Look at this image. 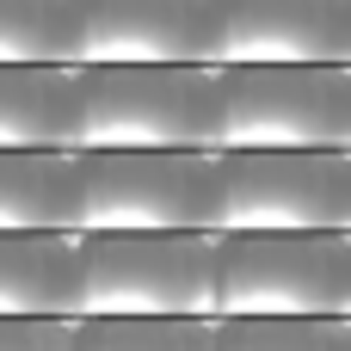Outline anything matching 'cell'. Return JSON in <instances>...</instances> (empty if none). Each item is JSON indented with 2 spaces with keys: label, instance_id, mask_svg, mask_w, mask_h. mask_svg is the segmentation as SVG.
Returning <instances> with one entry per match:
<instances>
[{
  "label": "cell",
  "instance_id": "obj_1",
  "mask_svg": "<svg viewBox=\"0 0 351 351\" xmlns=\"http://www.w3.org/2000/svg\"><path fill=\"white\" fill-rule=\"evenodd\" d=\"M80 321H216V234H74Z\"/></svg>",
  "mask_w": 351,
  "mask_h": 351
},
{
  "label": "cell",
  "instance_id": "obj_2",
  "mask_svg": "<svg viewBox=\"0 0 351 351\" xmlns=\"http://www.w3.org/2000/svg\"><path fill=\"white\" fill-rule=\"evenodd\" d=\"M351 315V234H216V321Z\"/></svg>",
  "mask_w": 351,
  "mask_h": 351
},
{
  "label": "cell",
  "instance_id": "obj_3",
  "mask_svg": "<svg viewBox=\"0 0 351 351\" xmlns=\"http://www.w3.org/2000/svg\"><path fill=\"white\" fill-rule=\"evenodd\" d=\"M80 80L86 148L222 154V68H80Z\"/></svg>",
  "mask_w": 351,
  "mask_h": 351
},
{
  "label": "cell",
  "instance_id": "obj_4",
  "mask_svg": "<svg viewBox=\"0 0 351 351\" xmlns=\"http://www.w3.org/2000/svg\"><path fill=\"white\" fill-rule=\"evenodd\" d=\"M74 234H216V154L86 148Z\"/></svg>",
  "mask_w": 351,
  "mask_h": 351
},
{
  "label": "cell",
  "instance_id": "obj_5",
  "mask_svg": "<svg viewBox=\"0 0 351 351\" xmlns=\"http://www.w3.org/2000/svg\"><path fill=\"white\" fill-rule=\"evenodd\" d=\"M216 234H351V154H216Z\"/></svg>",
  "mask_w": 351,
  "mask_h": 351
},
{
  "label": "cell",
  "instance_id": "obj_6",
  "mask_svg": "<svg viewBox=\"0 0 351 351\" xmlns=\"http://www.w3.org/2000/svg\"><path fill=\"white\" fill-rule=\"evenodd\" d=\"M222 154H351V68H222Z\"/></svg>",
  "mask_w": 351,
  "mask_h": 351
},
{
  "label": "cell",
  "instance_id": "obj_7",
  "mask_svg": "<svg viewBox=\"0 0 351 351\" xmlns=\"http://www.w3.org/2000/svg\"><path fill=\"white\" fill-rule=\"evenodd\" d=\"M216 0H80V68H216Z\"/></svg>",
  "mask_w": 351,
  "mask_h": 351
},
{
  "label": "cell",
  "instance_id": "obj_8",
  "mask_svg": "<svg viewBox=\"0 0 351 351\" xmlns=\"http://www.w3.org/2000/svg\"><path fill=\"white\" fill-rule=\"evenodd\" d=\"M216 68H351V0H216Z\"/></svg>",
  "mask_w": 351,
  "mask_h": 351
},
{
  "label": "cell",
  "instance_id": "obj_9",
  "mask_svg": "<svg viewBox=\"0 0 351 351\" xmlns=\"http://www.w3.org/2000/svg\"><path fill=\"white\" fill-rule=\"evenodd\" d=\"M0 148H12V154H80L86 148V80H80V68H0Z\"/></svg>",
  "mask_w": 351,
  "mask_h": 351
},
{
  "label": "cell",
  "instance_id": "obj_10",
  "mask_svg": "<svg viewBox=\"0 0 351 351\" xmlns=\"http://www.w3.org/2000/svg\"><path fill=\"white\" fill-rule=\"evenodd\" d=\"M74 302H80L74 234H0V321H49L74 315Z\"/></svg>",
  "mask_w": 351,
  "mask_h": 351
},
{
  "label": "cell",
  "instance_id": "obj_11",
  "mask_svg": "<svg viewBox=\"0 0 351 351\" xmlns=\"http://www.w3.org/2000/svg\"><path fill=\"white\" fill-rule=\"evenodd\" d=\"M74 216H80L74 154L0 148V234H74Z\"/></svg>",
  "mask_w": 351,
  "mask_h": 351
},
{
  "label": "cell",
  "instance_id": "obj_12",
  "mask_svg": "<svg viewBox=\"0 0 351 351\" xmlns=\"http://www.w3.org/2000/svg\"><path fill=\"white\" fill-rule=\"evenodd\" d=\"M0 68H80V0H0Z\"/></svg>",
  "mask_w": 351,
  "mask_h": 351
},
{
  "label": "cell",
  "instance_id": "obj_13",
  "mask_svg": "<svg viewBox=\"0 0 351 351\" xmlns=\"http://www.w3.org/2000/svg\"><path fill=\"white\" fill-rule=\"evenodd\" d=\"M216 351H351V315L339 321H216Z\"/></svg>",
  "mask_w": 351,
  "mask_h": 351
},
{
  "label": "cell",
  "instance_id": "obj_14",
  "mask_svg": "<svg viewBox=\"0 0 351 351\" xmlns=\"http://www.w3.org/2000/svg\"><path fill=\"white\" fill-rule=\"evenodd\" d=\"M80 351H216V321H80Z\"/></svg>",
  "mask_w": 351,
  "mask_h": 351
},
{
  "label": "cell",
  "instance_id": "obj_15",
  "mask_svg": "<svg viewBox=\"0 0 351 351\" xmlns=\"http://www.w3.org/2000/svg\"><path fill=\"white\" fill-rule=\"evenodd\" d=\"M0 351H80V321H74V315L0 321Z\"/></svg>",
  "mask_w": 351,
  "mask_h": 351
}]
</instances>
